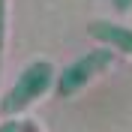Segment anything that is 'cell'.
<instances>
[{
  "label": "cell",
  "mask_w": 132,
  "mask_h": 132,
  "mask_svg": "<svg viewBox=\"0 0 132 132\" xmlns=\"http://www.w3.org/2000/svg\"><path fill=\"white\" fill-rule=\"evenodd\" d=\"M51 81H54V66H51L48 60L30 63L24 72H21V78L15 81V87L9 90V96L3 99L0 111H3V114H18L21 108H27L30 102H36L42 93L48 90Z\"/></svg>",
  "instance_id": "6da1fadb"
},
{
  "label": "cell",
  "mask_w": 132,
  "mask_h": 132,
  "mask_svg": "<svg viewBox=\"0 0 132 132\" xmlns=\"http://www.w3.org/2000/svg\"><path fill=\"white\" fill-rule=\"evenodd\" d=\"M111 63H114L111 48H96V51H90V54H84L81 60H75V63L69 66L63 75H60V81H57V93H60V96H72V93H78V90H81V87L90 81L96 72L108 69Z\"/></svg>",
  "instance_id": "7a4b0ae2"
},
{
  "label": "cell",
  "mask_w": 132,
  "mask_h": 132,
  "mask_svg": "<svg viewBox=\"0 0 132 132\" xmlns=\"http://www.w3.org/2000/svg\"><path fill=\"white\" fill-rule=\"evenodd\" d=\"M90 36L99 39L105 48H117V51H123V54H132V30L129 27H120L114 21H93Z\"/></svg>",
  "instance_id": "3957f363"
},
{
  "label": "cell",
  "mask_w": 132,
  "mask_h": 132,
  "mask_svg": "<svg viewBox=\"0 0 132 132\" xmlns=\"http://www.w3.org/2000/svg\"><path fill=\"white\" fill-rule=\"evenodd\" d=\"M6 6L9 0H0V66H3V42H6Z\"/></svg>",
  "instance_id": "277c9868"
},
{
  "label": "cell",
  "mask_w": 132,
  "mask_h": 132,
  "mask_svg": "<svg viewBox=\"0 0 132 132\" xmlns=\"http://www.w3.org/2000/svg\"><path fill=\"white\" fill-rule=\"evenodd\" d=\"M111 3H114L117 12H129V9H132V0H111Z\"/></svg>",
  "instance_id": "5b68a950"
},
{
  "label": "cell",
  "mask_w": 132,
  "mask_h": 132,
  "mask_svg": "<svg viewBox=\"0 0 132 132\" xmlns=\"http://www.w3.org/2000/svg\"><path fill=\"white\" fill-rule=\"evenodd\" d=\"M0 132H18V123H6V126H0Z\"/></svg>",
  "instance_id": "8992f818"
},
{
  "label": "cell",
  "mask_w": 132,
  "mask_h": 132,
  "mask_svg": "<svg viewBox=\"0 0 132 132\" xmlns=\"http://www.w3.org/2000/svg\"><path fill=\"white\" fill-rule=\"evenodd\" d=\"M24 132H39V129H36L33 123H27V126H24Z\"/></svg>",
  "instance_id": "52a82bcc"
}]
</instances>
